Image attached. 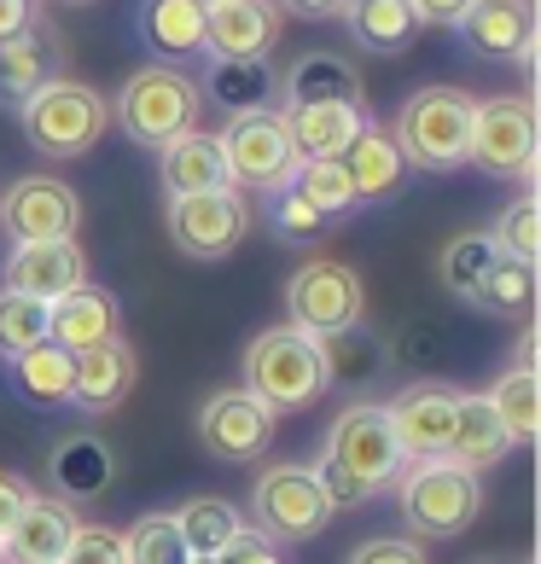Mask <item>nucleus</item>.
<instances>
[{
  "instance_id": "48",
  "label": "nucleus",
  "mask_w": 541,
  "mask_h": 564,
  "mask_svg": "<svg viewBox=\"0 0 541 564\" xmlns=\"http://www.w3.org/2000/svg\"><path fill=\"white\" fill-rule=\"evenodd\" d=\"M30 18H35V0H0V41L30 30Z\"/></svg>"
},
{
  "instance_id": "34",
  "label": "nucleus",
  "mask_w": 541,
  "mask_h": 564,
  "mask_svg": "<svg viewBox=\"0 0 541 564\" xmlns=\"http://www.w3.org/2000/svg\"><path fill=\"white\" fill-rule=\"evenodd\" d=\"M484 395H489V408L501 413L512 448L535 443V431H541V372L530 361H512L501 379H495V390H484Z\"/></svg>"
},
{
  "instance_id": "17",
  "label": "nucleus",
  "mask_w": 541,
  "mask_h": 564,
  "mask_svg": "<svg viewBox=\"0 0 541 564\" xmlns=\"http://www.w3.org/2000/svg\"><path fill=\"white\" fill-rule=\"evenodd\" d=\"M454 402H461L454 384H413V390L397 395V402H385V420H390V431H397L402 459H431V454L448 448Z\"/></svg>"
},
{
  "instance_id": "47",
  "label": "nucleus",
  "mask_w": 541,
  "mask_h": 564,
  "mask_svg": "<svg viewBox=\"0 0 541 564\" xmlns=\"http://www.w3.org/2000/svg\"><path fill=\"white\" fill-rule=\"evenodd\" d=\"M221 564H285V558L274 553V541H262L257 530H245V535L234 541V553H227Z\"/></svg>"
},
{
  "instance_id": "33",
  "label": "nucleus",
  "mask_w": 541,
  "mask_h": 564,
  "mask_svg": "<svg viewBox=\"0 0 541 564\" xmlns=\"http://www.w3.org/2000/svg\"><path fill=\"white\" fill-rule=\"evenodd\" d=\"M321 361H326V384H367L390 367V344H379L372 332L356 321L344 332H326L321 338Z\"/></svg>"
},
{
  "instance_id": "51",
  "label": "nucleus",
  "mask_w": 541,
  "mask_h": 564,
  "mask_svg": "<svg viewBox=\"0 0 541 564\" xmlns=\"http://www.w3.org/2000/svg\"><path fill=\"white\" fill-rule=\"evenodd\" d=\"M76 7H88V0H76Z\"/></svg>"
},
{
  "instance_id": "11",
  "label": "nucleus",
  "mask_w": 541,
  "mask_h": 564,
  "mask_svg": "<svg viewBox=\"0 0 541 564\" xmlns=\"http://www.w3.org/2000/svg\"><path fill=\"white\" fill-rule=\"evenodd\" d=\"M367 308V291H361V274L349 262H332V257H315L303 262L297 274L285 280V326L309 332V338H326V332H344L356 326Z\"/></svg>"
},
{
  "instance_id": "25",
  "label": "nucleus",
  "mask_w": 541,
  "mask_h": 564,
  "mask_svg": "<svg viewBox=\"0 0 541 564\" xmlns=\"http://www.w3.org/2000/svg\"><path fill=\"white\" fill-rule=\"evenodd\" d=\"M507 454H512V436H507V425H501V413L489 408V395H484V390H477V395L461 390L443 459H454V466H466V471H489V466H501Z\"/></svg>"
},
{
  "instance_id": "37",
  "label": "nucleus",
  "mask_w": 541,
  "mask_h": 564,
  "mask_svg": "<svg viewBox=\"0 0 541 564\" xmlns=\"http://www.w3.org/2000/svg\"><path fill=\"white\" fill-rule=\"evenodd\" d=\"M291 186H297V193L315 204L321 216L356 210V186H349V175H344L338 158H303L297 170H291Z\"/></svg>"
},
{
  "instance_id": "12",
  "label": "nucleus",
  "mask_w": 541,
  "mask_h": 564,
  "mask_svg": "<svg viewBox=\"0 0 541 564\" xmlns=\"http://www.w3.org/2000/svg\"><path fill=\"white\" fill-rule=\"evenodd\" d=\"M0 227L12 245H41V239H76L82 227V198L58 175H18L0 193Z\"/></svg>"
},
{
  "instance_id": "16",
  "label": "nucleus",
  "mask_w": 541,
  "mask_h": 564,
  "mask_svg": "<svg viewBox=\"0 0 541 564\" xmlns=\"http://www.w3.org/2000/svg\"><path fill=\"white\" fill-rule=\"evenodd\" d=\"M88 280V257H82L76 239H41V245H12L7 268H0V285L7 291H24L35 303H53L76 291Z\"/></svg>"
},
{
  "instance_id": "15",
  "label": "nucleus",
  "mask_w": 541,
  "mask_h": 564,
  "mask_svg": "<svg viewBox=\"0 0 541 564\" xmlns=\"http://www.w3.org/2000/svg\"><path fill=\"white\" fill-rule=\"evenodd\" d=\"M285 12L274 0H210L204 7V58H268Z\"/></svg>"
},
{
  "instance_id": "20",
  "label": "nucleus",
  "mask_w": 541,
  "mask_h": 564,
  "mask_svg": "<svg viewBox=\"0 0 541 564\" xmlns=\"http://www.w3.org/2000/svg\"><path fill=\"white\" fill-rule=\"evenodd\" d=\"M111 338H122V315H117V297L106 285L82 280L76 291H65V297L47 303V344L82 355V349L111 344Z\"/></svg>"
},
{
  "instance_id": "42",
  "label": "nucleus",
  "mask_w": 541,
  "mask_h": 564,
  "mask_svg": "<svg viewBox=\"0 0 541 564\" xmlns=\"http://www.w3.org/2000/svg\"><path fill=\"white\" fill-rule=\"evenodd\" d=\"M448 355V326L443 321H408L397 332V344H390V361L402 367H436Z\"/></svg>"
},
{
  "instance_id": "32",
  "label": "nucleus",
  "mask_w": 541,
  "mask_h": 564,
  "mask_svg": "<svg viewBox=\"0 0 541 564\" xmlns=\"http://www.w3.org/2000/svg\"><path fill=\"white\" fill-rule=\"evenodd\" d=\"M7 367H12V384H18L24 402H35V408H65L71 402V372H76L71 349H58V344L41 338L30 349H18Z\"/></svg>"
},
{
  "instance_id": "46",
  "label": "nucleus",
  "mask_w": 541,
  "mask_h": 564,
  "mask_svg": "<svg viewBox=\"0 0 541 564\" xmlns=\"http://www.w3.org/2000/svg\"><path fill=\"white\" fill-rule=\"evenodd\" d=\"M30 495H35V489H30L18 471H0V535H7V530H12V518L30 507Z\"/></svg>"
},
{
  "instance_id": "50",
  "label": "nucleus",
  "mask_w": 541,
  "mask_h": 564,
  "mask_svg": "<svg viewBox=\"0 0 541 564\" xmlns=\"http://www.w3.org/2000/svg\"><path fill=\"white\" fill-rule=\"evenodd\" d=\"M193 564H221V558H193Z\"/></svg>"
},
{
  "instance_id": "36",
  "label": "nucleus",
  "mask_w": 541,
  "mask_h": 564,
  "mask_svg": "<svg viewBox=\"0 0 541 564\" xmlns=\"http://www.w3.org/2000/svg\"><path fill=\"white\" fill-rule=\"evenodd\" d=\"M122 547H129V564H193L186 541L175 530V512H145L122 530Z\"/></svg>"
},
{
  "instance_id": "41",
  "label": "nucleus",
  "mask_w": 541,
  "mask_h": 564,
  "mask_svg": "<svg viewBox=\"0 0 541 564\" xmlns=\"http://www.w3.org/2000/svg\"><path fill=\"white\" fill-rule=\"evenodd\" d=\"M41 338H47V303H35V297H24V291L0 285V355L12 361L18 349H30Z\"/></svg>"
},
{
  "instance_id": "18",
  "label": "nucleus",
  "mask_w": 541,
  "mask_h": 564,
  "mask_svg": "<svg viewBox=\"0 0 541 564\" xmlns=\"http://www.w3.org/2000/svg\"><path fill=\"white\" fill-rule=\"evenodd\" d=\"M53 76H65V41H58V30L47 18H30V30L0 41V99L7 106H24Z\"/></svg>"
},
{
  "instance_id": "2",
  "label": "nucleus",
  "mask_w": 541,
  "mask_h": 564,
  "mask_svg": "<svg viewBox=\"0 0 541 564\" xmlns=\"http://www.w3.org/2000/svg\"><path fill=\"white\" fill-rule=\"evenodd\" d=\"M245 384L262 408L274 413H297V408H315L321 395L332 390L326 384V361H321V338H309L297 326H268L245 344Z\"/></svg>"
},
{
  "instance_id": "4",
  "label": "nucleus",
  "mask_w": 541,
  "mask_h": 564,
  "mask_svg": "<svg viewBox=\"0 0 541 564\" xmlns=\"http://www.w3.org/2000/svg\"><path fill=\"white\" fill-rule=\"evenodd\" d=\"M397 507L413 535H431V541L466 535L477 512H484V471H466L443 454L408 459V471H397Z\"/></svg>"
},
{
  "instance_id": "40",
  "label": "nucleus",
  "mask_w": 541,
  "mask_h": 564,
  "mask_svg": "<svg viewBox=\"0 0 541 564\" xmlns=\"http://www.w3.org/2000/svg\"><path fill=\"white\" fill-rule=\"evenodd\" d=\"M268 227H274V239H285V245H309L332 227V216H321L315 204L285 181L280 193H268Z\"/></svg>"
},
{
  "instance_id": "14",
  "label": "nucleus",
  "mask_w": 541,
  "mask_h": 564,
  "mask_svg": "<svg viewBox=\"0 0 541 564\" xmlns=\"http://www.w3.org/2000/svg\"><path fill=\"white\" fill-rule=\"evenodd\" d=\"M454 30L489 65L535 70V0H472Z\"/></svg>"
},
{
  "instance_id": "29",
  "label": "nucleus",
  "mask_w": 541,
  "mask_h": 564,
  "mask_svg": "<svg viewBox=\"0 0 541 564\" xmlns=\"http://www.w3.org/2000/svg\"><path fill=\"white\" fill-rule=\"evenodd\" d=\"M198 94H204V99H216L227 117H239V111L274 106L280 76L268 70V58H210V76L198 82Z\"/></svg>"
},
{
  "instance_id": "27",
  "label": "nucleus",
  "mask_w": 541,
  "mask_h": 564,
  "mask_svg": "<svg viewBox=\"0 0 541 564\" xmlns=\"http://www.w3.org/2000/svg\"><path fill=\"white\" fill-rule=\"evenodd\" d=\"M285 134L291 152L303 158H344L349 140L367 129V106H285Z\"/></svg>"
},
{
  "instance_id": "21",
  "label": "nucleus",
  "mask_w": 541,
  "mask_h": 564,
  "mask_svg": "<svg viewBox=\"0 0 541 564\" xmlns=\"http://www.w3.org/2000/svg\"><path fill=\"white\" fill-rule=\"evenodd\" d=\"M280 94H285V106H367L361 70L332 47H309L291 58L280 76Z\"/></svg>"
},
{
  "instance_id": "44",
  "label": "nucleus",
  "mask_w": 541,
  "mask_h": 564,
  "mask_svg": "<svg viewBox=\"0 0 541 564\" xmlns=\"http://www.w3.org/2000/svg\"><path fill=\"white\" fill-rule=\"evenodd\" d=\"M349 564H431V558H425L420 541H408V535H372L349 553Z\"/></svg>"
},
{
  "instance_id": "13",
  "label": "nucleus",
  "mask_w": 541,
  "mask_h": 564,
  "mask_svg": "<svg viewBox=\"0 0 541 564\" xmlns=\"http://www.w3.org/2000/svg\"><path fill=\"white\" fill-rule=\"evenodd\" d=\"M274 408H262L251 390H216L210 402L198 408V443L204 454L227 459V466H245V459L268 454L274 443Z\"/></svg>"
},
{
  "instance_id": "39",
  "label": "nucleus",
  "mask_w": 541,
  "mask_h": 564,
  "mask_svg": "<svg viewBox=\"0 0 541 564\" xmlns=\"http://www.w3.org/2000/svg\"><path fill=\"white\" fill-rule=\"evenodd\" d=\"M489 239L501 257H518V262H535L541 257V198L535 193H518L501 216H495Z\"/></svg>"
},
{
  "instance_id": "52",
  "label": "nucleus",
  "mask_w": 541,
  "mask_h": 564,
  "mask_svg": "<svg viewBox=\"0 0 541 564\" xmlns=\"http://www.w3.org/2000/svg\"><path fill=\"white\" fill-rule=\"evenodd\" d=\"M204 7H210V0H204Z\"/></svg>"
},
{
  "instance_id": "19",
  "label": "nucleus",
  "mask_w": 541,
  "mask_h": 564,
  "mask_svg": "<svg viewBox=\"0 0 541 564\" xmlns=\"http://www.w3.org/2000/svg\"><path fill=\"white\" fill-rule=\"evenodd\" d=\"M76 524H82L76 507H65L58 495H30V507L0 535V564H58Z\"/></svg>"
},
{
  "instance_id": "28",
  "label": "nucleus",
  "mask_w": 541,
  "mask_h": 564,
  "mask_svg": "<svg viewBox=\"0 0 541 564\" xmlns=\"http://www.w3.org/2000/svg\"><path fill=\"white\" fill-rule=\"evenodd\" d=\"M344 163V175H349V186H356V204H379V198H390L402 186V175H408V163H402V152H397V140H390V129H367L349 140V152L338 158Z\"/></svg>"
},
{
  "instance_id": "7",
  "label": "nucleus",
  "mask_w": 541,
  "mask_h": 564,
  "mask_svg": "<svg viewBox=\"0 0 541 564\" xmlns=\"http://www.w3.org/2000/svg\"><path fill=\"white\" fill-rule=\"evenodd\" d=\"M245 524L262 541H315L332 524V500L321 489L315 466H303V459L262 466V477L251 484V518Z\"/></svg>"
},
{
  "instance_id": "45",
  "label": "nucleus",
  "mask_w": 541,
  "mask_h": 564,
  "mask_svg": "<svg viewBox=\"0 0 541 564\" xmlns=\"http://www.w3.org/2000/svg\"><path fill=\"white\" fill-rule=\"evenodd\" d=\"M408 7H413V18H420V30H454L472 0H408Z\"/></svg>"
},
{
  "instance_id": "49",
  "label": "nucleus",
  "mask_w": 541,
  "mask_h": 564,
  "mask_svg": "<svg viewBox=\"0 0 541 564\" xmlns=\"http://www.w3.org/2000/svg\"><path fill=\"white\" fill-rule=\"evenodd\" d=\"M274 7L291 12V18H315V24H321V18H338L344 12V0H274Z\"/></svg>"
},
{
  "instance_id": "35",
  "label": "nucleus",
  "mask_w": 541,
  "mask_h": 564,
  "mask_svg": "<svg viewBox=\"0 0 541 564\" xmlns=\"http://www.w3.org/2000/svg\"><path fill=\"white\" fill-rule=\"evenodd\" d=\"M477 308L489 315H530L535 308V262H518V257H495V268L477 285Z\"/></svg>"
},
{
  "instance_id": "23",
  "label": "nucleus",
  "mask_w": 541,
  "mask_h": 564,
  "mask_svg": "<svg viewBox=\"0 0 541 564\" xmlns=\"http://www.w3.org/2000/svg\"><path fill=\"white\" fill-rule=\"evenodd\" d=\"M47 484L65 507H88L117 484V454L99 436H58L47 454Z\"/></svg>"
},
{
  "instance_id": "38",
  "label": "nucleus",
  "mask_w": 541,
  "mask_h": 564,
  "mask_svg": "<svg viewBox=\"0 0 541 564\" xmlns=\"http://www.w3.org/2000/svg\"><path fill=\"white\" fill-rule=\"evenodd\" d=\"M495 239L489 234H461V239H448V250H443V285L454 291V297H477V285H484V274L495 268Z\"/></svg>"
},
{
  "instance_id": "10",
  "label": "nucleus",
  "mask_w": 541,
  "mask_h": 564,
  "mask_svg": "<svg viewBox=\"0 0 541 564\" xmlns=\"http://www.w3.org/2000/svg\"><path fill=\"white\" fill-rule=\"evenodd\" d=\"M257 210H251V193L239 186H216V193H186L170 198V239L181 257L193 262H221L251 239Z\"/></svg>"
},
{
  "instance_id": "43",
  "label": "nucleus",
  "mask_w": 541,
  "mask_h": 564,
  "mask_svg": "<svg viewBox=\"0 0 541 564\" xmlns=\"http://www.w3.org/2000/svg\"><path fill=\"white\" fill-rule=\"evenodd\" d=\"M58 564H129V547H122V530L111 524H76L71 547Z\"/></svg>"
},
{
  "instance_id": "1",
  "label": "nucleus",
  "mask_w": 541,
  "mask_h": 564,
  "mask_svg": "<svg viewBox=\"0 0 541 564\" xmlns=\"http://www.w3.org/2000/svg\"><path fill=\"white\" fill-rule=\"evenodd\" d=\"M408 466L402 448H397V431H390L385 408L379 402H349L338 420L326 425V443H321V459H315V477L338 507H361L379 489L397 484V471Z\"/></svg>"
},
{
  "instance_id": "9",
  "label": "nucleus",
  "mask_w": 541,
  "mask_h": 564,
  "mask_svg": "<svg viewBox=\"0 0 541 564\" xmlns=\"http://www.w3.org/2000/svg\"><path fill=\"white\" fill-rule=\"evenodd\" d=\"M221 140V158H227V181L239 193H280L297 170V152H291V134H285V117L274 106L262 111H239L227 117V129L216 134Z\"/></svg>"
},
{
  "instance_id": "3",
  "label": "nucleus",
  "mask_w": 541,
  "mask_h": 564,
  "mask_svg": "<svg viewBox=\"0 0 541 564\" xmlns=\"http://www.w3.org/2000/svg\"><path fill=\"white\" fill-rule=\"evenodd\" d=\"M472 106L477 99L466 88H448V82H431V88L408 94L397 122H390V140L408 170H425V175H448L466 163V145H472Z\"/></svg>"
},
{
  "instance_id": "22",
  "label": "nucleus",
  "mask_w": 541,
  "mask_h": 564,
  "mask_svg": "<svg viewBox=\"0 0 541 564\" xmlns=\"http://www.w3.org/2000/svg\"><path fill=\"white\" fill-rule=\"evenodd\" d=\"M140 379V361L129 338H111V344H94L76 355V372H71V402L82 413H111L129 402V390Z\"/></svg>"
},
{
  "instance_id": "31",
  "label": "nucleus",
  "mask_w": 541,
  "mask_h": 564,
  "mask_svg": "<svg viewBox=\"0 0 541 564\" xmlns=\"http://www.w3.org/2000/svg\"><path fill=\"white\" fill-rule=\"evenodd\" d=\"M338 18L367 53H408L413 35H420V18H413L408 0H344Z\"/></svg>"
},
{
  "instance_id": "5",
  "label": "nucleus",
  "mask_w": 541,
  "mask_h": 564,
  "mask_svg": "<svg viewBox=\"0 0 541 564\" xmlns=\"http://www.w3.org/2000/svg\"><path fill=\"white\" fill-rule=\"evenodd\" d=\"M18 122H24V134L41 158L71 163V158L94 152V145L106 140L111 99L99 88H88V82H76V76H53L47 88H35L24 106H18Z\"/></svg>"
},
{
  "instance_id": "24",
  "label": "nucleus",
  "mask_w": 541,
  "mask_h": 564,
  "mask_svg": "<svg viewBox=\"0 0 541 564\" xmlns=\"http://www.w3.org/2000/svg\"><path fill=\"white\" fill-rule=\"evenodd\" d=\"M134 30H140L145 47H152L158 65L204 58V0H140Z\"/></svg>"
},
{
  "instance_id": "30",
  "label": "nucleus",
  "mask_w": 541,
  "mask_h": 564,
  "mask_svg": "<svg viewBox=\"0 0 541 564\" xmlns=\"http://www.w3.org/2000/svg\"><path fill=\"white\" fill-rule=\"evenodd\" d=\"M175 530H181V541H186V553H193V558H227V553H234V541L251 524H245V512L234 507V500L193 495L175 512Z\"/></svg>"
},
{
  "instance_id": "6",
  "label": "nucleus",
  "mask_w": 541,
  "mask_h": 564,
  "mask_svg": "<svg viewBox=\"0 0 541 564\" xmlns=\"http://www.w3.org/2000/svg\"><path fill=\"white\" fill-rule=\"evenodd\" d=\"M198 117H204V94L181 65H140L111 99V122H122V134L134 145H152V152L193 134Z\"/></svg>"
},
{
  "instance_id": "26",
  "label": "nucleus",
  "mask_w": 541,
  "mask_h": 564,
  "mask_svg": "<svg viewBox=\"0 0 541 564\" xmlns=\"http://www.w3.org/2000/svg\"><path fill=\"white\" fill-rule=\"evenodd\" d=\"M158 175H163V193L186 198V193H216V186H234L227 181V158H221V140L210 129H193L170 140L158 152Z\"/></svg>"
},
{
  "instance_id": "8",
  "label": "nucleus",
  "mask_w": 541,
  "mask_h": 564,
  "mask_svg": "<svg viewBox=\"0 0 541 564\" xmlns=\"http://www.w3.org/2000/svg\"><path fill=\"white\" fill-rule=\"evenodd\" d=\"M535 152H541V129H535L530 94H495L472 106L466 163H477L495 181H535Z\"/></svg>"
}]
</instances>
